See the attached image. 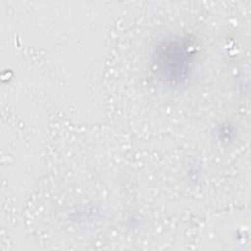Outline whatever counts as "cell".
Instances as JSON below:
<instances>
[{
	"mask_svg": "<svg viewBox=\"0 0 251 251\" xmlns=\"http://www.w3.org/2000/svg\"><path fill=\"white\" fill-rule=\"evenodd\" d=\"M157 65L161 72L170 79H180L189 70L193 57L192 47L185 40H175L168 42L158 54Z\"/></svg>",
	"mask_w": 251,
	"mask_h": 251,
	"instance_id": "1",
	"label": "cell"
}]
</instances>
